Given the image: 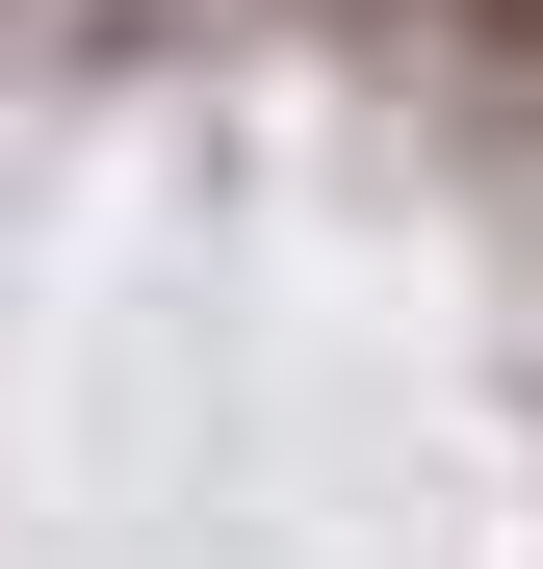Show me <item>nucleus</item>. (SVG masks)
Wrapping results in <instances>:
<instances>
[{
  "label": "nucleus",
  "instance_id": "nucleus-1",
  "mask_svg": "<svg viewBox=\"0 0 543 569\" xmlns=\"http://www.w3.org/2000/svg\"><path fill=\"white\" fill-rule=\"evenodd\" d=\"M362 27H414L440 78H492V104H543V0H362Z\"/></svg>",
  "mask_w": 543,
  "mask_h": 569
}]
</instances>
